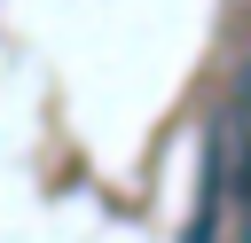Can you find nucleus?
I'll return each mask as SVG.
<instances>
[{"label": "nucleus", "mask_w": 251, "mask_h": 243, "mask_svg": "<svg viewBox=\"0 0 251 243\" xmlns=\"http://www.w3.org/2000/svg\"><path fill=\"white\" fill-rule=\"evenodd\" d=\"M220 188H227V157L212 149V165H204V196H196V219H188L180 243H212V235H220Z\"/></svg>", "instance_id": "f257e3e1"}]
</instances>
